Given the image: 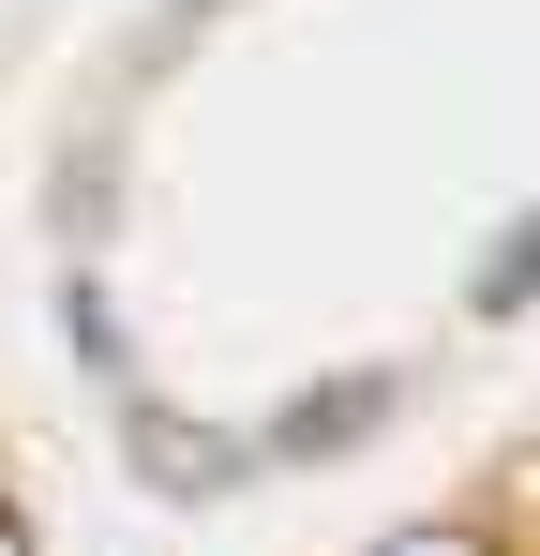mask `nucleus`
<instances>
[{
    "label": "nucleus",
    "mask_w": 540,
    "mask_h": 556,
    "mask_svg": "<svg viewBox=\"0 0 540 556\" xmlns=\"http://www.w3.org/2000/svg\"><path fill=\"white\" fill-rule=\"evenodd\" d=\"M241 437H210V421H166V406H136V481H151V496H226V481H241Z\"/></svg>",
    "instance_id": "nucleus-1"
},
{
    "label": "nucleus",
    "mask_w": 540,
    "mask_h": 556,
    "mask_svg": "<svg viewBox=\"0 0 540 556\" xmlns=\"http://www.w3.org/2000/svg\"><path fill=\"white\" fill-rule=\"evenodd\" d=\"M375 421H390V376H331V391H300V406L270 421V452H285V466H331V452H360Z\"/></svg>",
    "instance_id": "nucleus-2"
},
{
    "label": "nucleus",
    "mask_w": 540,
    "mask_h": 556,
    "mask_svg": "<svg viewBox=\"0 0 540 556\" xmlns=\"http://www.w3.org/2000/svg\"><path fill=\"white\" fill-rule=\"evenodd\" d=\"M526 301H540V211L496 241V256H480V316H526Z\"/></svg>",
    "instance_id": "nucleus-3"
},
{
    "label": "nucleus",
    "mask_w": 540,
    "mask_h": 556,
    "mask_svg": "<svg viewBox=\"0 0 540 556\" xmlns=\"http://www.w3.org/2000/svg\"><path fill=\"white\" fill-rule=\"evenodd\" d=\"M360 556H496L480 527H390V542H360Z\"/></svg>",
    "instance_id": "nucleus-4"
},
{
    "label": "nucleus",
    "mask_w": 540,
    "mask_h": 556,
    "mask_svg": "<svg viewBox=\"0 0 540 556\" xmlns=\"http://www.w3.org/2000/svg\"><path fill=\"white\" fill-rule=\"evenodd\" d=\"M0 556H30V527H15V511H0Z\"/></svg>",
    "instance_id": "nucleus-5"
}]
</instances>
